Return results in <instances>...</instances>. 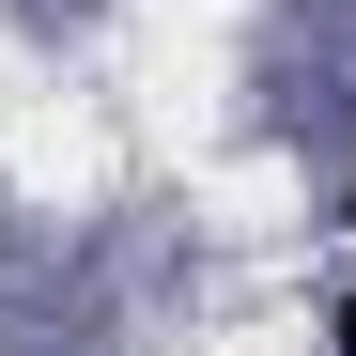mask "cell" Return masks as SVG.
I'll list each match as a JSON object with an SVG mask.
<instances>
[{"mask_svg": "<svg viewBox=\"0 0 356 356\" xmlns=\"http://www.w3.org/2000/svg\"><path fill=\"white\" fill-rule=\"evenodd\" d=\"M341 356H356V310H341Z\"/></svg>", "mask_w": 356, "mask_h": 356, "instance_id": "6da1fadb", "label": "cell"}]
</instances>
